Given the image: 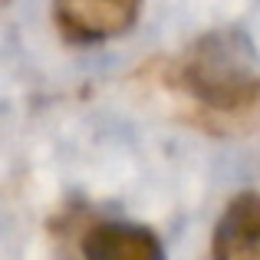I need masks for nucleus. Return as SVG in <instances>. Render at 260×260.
Segmentation results:
<instances>
[{
  "label": "nucleus",
  "instance_id": "f257e3e1",
  "mask_svg": "<svg viewBox=\"0 0 260 260\" xmlns=\"http://www.w3.org/2000/svg\"><path fill=\"white\" fill-rule=\"evenodd\" d=\"M142 0H53L63 40L76 46H95L128 33L139 20Z\"/></svg>",
  "mask_w": 260,
  "mask_h": 260
},
{
  "label": "nucleus",
  "instance_id": "f03ea898",
  "mask_svg": "<svg viewBox=\"0 0 260 260\" xmlns=\"http://www.w3.org/2000/svg\"><path fill=\"white\" fill-rule=\"evenodd\" d=\"M211 260H260V191H241L214 224Z\"/></svg>",
  "mask_w": 260,
  "mask_h": 260
},
{
  "label": "nucleus",
  "instance_id": "7ed1b4c3",
  "mask_svg": "<svg viewBox=\"0 0 260 260\" xmlns=\"http://www.w3.org/2000/svg\"><path fill=\"white\" fill-rule=\"evenodd\" d=\"M83 260H165L152 228L132 221H95L83 234Z\"/></svg>",
  "mask_w": 260,
  "mask_h": 260
}]
</instances>
